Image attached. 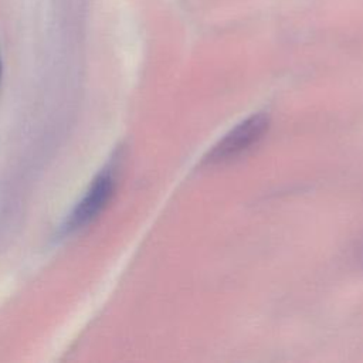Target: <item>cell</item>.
Listing matches in <instances>:
<instances>
[{"label": "cell", "instance_id": "obj_2", "mask_svg": "<svg viewBox=\"0 0 363 363\" xmlns=\"http://www.w3.org/2000/svg\"><path fill=\"white\" fill-rule=\"evenodd\" d=\"M113 187H115V180L112 177V173L109 170L101 172L89 186L82 200L77 204V207L71 213L69 218L67 220L65 230L74 231V230L82 228L95 217H98V214L109 203L113 194Z\"/></svg>", "mask_w": 363, "mask_h": 363}, {"label": "cell", "instance_id": "obj_4", "mask_svg": "<svg viewBox=\"0 0 363 363\" xmlns=\"http://www.w3.org/2000/svg\"><path fill=\"white\" fill-rule=\"evenodd\" d=\"M1 74H3V65H1V58H0V81H1Z\"/></svg>", "mask_w": 363, "mask_h": 363}, {"label": "cell", "instance_id": "obj_3", "mask_svg": "<svg viewBox=\"0 0 363 363\" xmlns=\"http://www.w3.org/2000/svg\"><path fill=\"white\" fill-rule=\"evenodd\" d=\"M354 257L357 259V262L360 264V267L363 268V240L357 244L356 247V251H354Z\"/></svg>", "mask_w": 363, "mask_h": 363}, {"label": "cell", "instance_id": "obj_1", "mask_svg": "<svg viewBox=\"0 0 363 363\" xmlns=\"http://www.w3.org/2000/svg\"><path fill=\"white\" fill-rule=\"evenodd\" d=\"M268 125L269 119L267 115H251L225 133L224 138L213 146V149L204 157V163H221L241 155L265 135Z\"/></svg>", "mask_w": 363, "mask_h": 363}]
</instances>
